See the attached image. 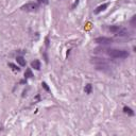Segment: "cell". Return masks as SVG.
I'll use <instances>...</instances> for the list:
<instances>
[{
	"instance_id": "6da1fadb",
	"label": "cell",
	"mask_w": 136,
	"mask_h": 136,
	"mask_svg": "<svg viewBox=\"0 0 136 136\" xmlns=\"http://www.w3.org/2000/svg\"><path fill=\"white\" fill-rule=\"evenodd\" d=\"M107 54L114 58H127L129 56V52L120 49H110L107 50Z\"/></svg>"
},
{
	"instance_id": "ba28073f",
	"label": "cell",
	"mask_w": 136,
	"mask_h": 136,
	"mask_svg": "<svg viewBox=\"0 0 136 136\" xmlns=\"http://www.w3.org/2000/svg\"><path fill=\"white\" fill-rule=\"evenodd\" d=\"M123 112L125 113V114L129 115V116H134V111L129 106H124L123 107Z\"/></svg>"
},
{
	"instance_id": "277c9868",
	"label": "cell",
	"mask_w": 136,
	"mask_h": 136,
	"mask_svg": "<svg viewBox=\"0 0 136 136\" xmlns=\"http://www.w3.org/2000/svg\"><path fill=\"white\" fill-rule=\"evenodd\" d=\"M95 42L97 44H101V45H107V44H111L113 42L112 38H109V37H97L96 39H95Z\"/></svg>"
},
{
	"instance_id": "4fadbf2b",
	"label": "cell",
	"mask_w": 136,
	"mask_h": 136,
	"mask_svg": "<svg viewBox=\"0 0 136 136\" xmlns=\"http://www.w3.org/2000/svg\"><path fill=\"white\" fill-rule=\"evenodd\" d=\"M9 66L13 69V70H15V71H19V70H20V69H19L18 67H17V66L15 65V64H13V63H10V64H9Z\"/></svg>"
},
{
	"instance_id": "5bb4252c",
	"label": "cell",
	"mask_w": 136,
	"mask_h": 136,
	"mask_svg": "<svg viewBox=\"0 0 136 136\" xmlns=\"http://www.w3.org/2000/svg\"><path fill=\"white\" fill-rule=\"evenodd\" d=\"M42 86L44 87V89H45L46 91H50V88H49V87H48V85L45 83V82H43V83H42Z\"/></svg>"
},
{
	"instance_id": "3957f363",
	"label": "cell",
	"mask_w": 136,
	"mask_h": 136,
	"mask_svg": "<svg viewBox=\"0 0 136 136\" xmlns=\"http://www.w3.org/2000/svg\"><path fill=\"white\" fill-rule=\"evenodd\" d=\"M38 7H39V4L36 3V2H29V3L22 6L21 9L27 12H34V11H36Z\"/></svg>"
},
{
	"instance_id": "9a60e30c",
	"label": "cell",
	"mask_w": 136,
	"mask_h": 136,
	"mask_svg": "<svg viewBox=\"0 0 136 136\" xmlns=\"http://www.w3.org/2000/svg\"><path fill=\"white\" fill-rule=\"evenodd\" d=\"M38 2H44V3H47V0H38Z\"/></svg>"
},
{
	"instance_id": "9c48e42d",
	"label": "cell",
	"mask_w": 136,
	"mask_h": 136,
	"mask_svg": "<svg viewBox=\"0 0 136 136\" xmlns=\"http://www.w3.org/2000/svg\"><path fill=\"white\" fill-rule=\"evenodd\" d=\"M16 61L20 66H26V60L24 58V56H17Z\"/></svg>"
},
{
	"instance_id": "5b68a950",
	"label": "cell",
	"mask_w": 136,
	"mask_h": 136,
	"mask_svg": "<svg viewBox=\"0 0 136 136\" xmlns=\"http://www.w3.org/2000/svg\"><path fill=\"white\" fill-rule=\"evenodd\" d=\"M115 34H116L117 36H128V35H129V31H127V29H124V28L120 27V29L118 30L117 33H115Z\"/></svg>"
},
{
	"instance_id": "7c38bea8",
	"label": "cell",
	"mask_w": 136,
	"mask_h": 136,
	"mask_svg": "<svg viewBox=\"0 0 136 136\" xmlns=\"http://www.w3.org/2000/svg\"><path fill=\"white\" fill-rule=\"evenodd\" d=\"M25 77H26V78H32V77H33L32 70H31L30 68H28L27 70H26V72H25Z\"/></svg>"
},
{
	"instance_id": "8fae6325",
	"label": "cell",
	"mask_w": 136,
	"mask_h": 136,
	"mask_svg": "<svg viewBox=\"0 0 136 136\" xmlns=\"http://www.w3.org/2000/svg\"><path fill=\"white\" fill-rule=\"evenodd\" d=\"M119 29H120L119 26H111V27L109 28V30H110L111 32H113V33H117V31H118Z\"/></svg>"
},
{
	"instance_id": "52a82bcc",
	"label": "cell",
	"mask_w": 136,
	"mask_h": 136,
	"mask_svg": "<svg viewBox=\"0 0 136 136\" xmlns=\"http://www.w3.org/2000/svg\"><path fill=\"white\" fill-rule=\"evenodd\" d=\"M31 66H32V68L36 69V70H39V69H40V62L38 60H34L31 63Z\"/></svg>"
},
{
	"instance_id": "7a4b0ae2",
	"label": "cell",
	"mask_w": 136,
	"mask_h": 136,
	"mask_svg": "<svg viewBox=\"0 0 136 136\" xmlns=\"http://www.w3.org/2000/svg\"><path fill=\"white\" fill-rule=\"evenodd\" d=\"M93 63L95 64V66H96V68L98 69V70L106 71L107 69L110 68L109 64L106 63V61H105L104 58H93Z\"/></svg>"
},
{
	"instance_id": "30bf717a",
	"label": "cell",
	"mask_w": 136,
	"mask_h": 136,
	"mask_svg": "<svg viewBox=\"0 0 136 136\" xmlns=\"http://www.w3.org/2000/svg\"><path fill=\"white\" fill-rule=\"evenodd\" d=\"M91 89H93V87H91V84H86L85 87H84V91H85L86 94H91Z\"/></svg>"
},
{
	"instance_id": "8992f818",
	"label": "cell",
	"mask_w": 136,
	"mask_h": 136,
	"mask_svg": "<svg viewBox=\"0 0 136 136\" xmlns=\"http://www.w3.org/2000/svg\"><path fill=\"white\" fill-rule=\"evenodd\" d=\"M107 6H109V3H103V4H101V6H99L96 10H95V13H96V14H99L100 12L104 11V10L106 9Z\"/></svg>"
}]
</instances>
